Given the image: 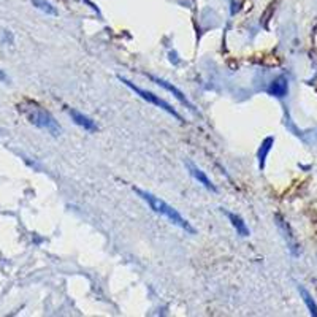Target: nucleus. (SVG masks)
Returning a JSON list of instances; mask_svg holds the SVG:
<instances>
[{"mask_svg":"<svg viewBox=\"0 0 317 317\" xmlns=\"http://www.w3.org/2000/svg\"><path fill=\"white\" fill-rule=\"evenodd\" d=\"M135 192L149 205V208L154 211V213L164 216L170 224L183 228V230H186L187 233H192V235L195 233V228H193V227L178 213V211H176L173 206H170L167 202H164L162 199H158V197L152 195V193H149V192H146V190H142V189H138V187L135 189Z\"/></svg>","mask_w":317,"mask_h":317,"instance_id":"nucleus-1","label":"nucleus"},{"mask_svg":"<svg viewBox=\"0 0 317 317\" xmlns=\"http://www.w3.org/2000/svg\"><path fill=\"white\" fill-rule=\"evenodd\" d=\"M27 117H29V121L32 122V124H35L40 129L48 130L51 135H54V136H57L62 132V129L56 122V119L52 117L48 111L42 110L40 107H30L27 110Z\"/></svg>","mask_w":317,"mask_h":317,"instance_id":"nucleus-2","label":"nucleus"},{"mask_svg":"<svg viewBox=\"0 0 317 317\" xmlns=\"http://www.w3.org/2000/svg\"><path fill=\"white\" fill-rule=\"evenodd\" d=\"M119 80L122 81V83H124L127 87H130V89L135 92V94H138L140 97H142V98H145V100H148V102H151L152 105H155V107H158V108H162V110H165L167 113H170L171 116H174L176 119H178V121H181V116L178 114V113H176L171 107H170V105L165 102V100H162L161 97H157V95H154L152 92H148V91H143V89H140V87L138 86H135L133 83H130L129 80H126V78H122V76H119Z\"/></svg>","mask_w":317,"mask_h":317,"instance_id":"nucleus-3","label":"nucleus"},{"mask_svg":"<svg viewBox=\"0 0 317 317\" xmlns=\"http://www.w3.org/2000/svg\"><path fill=\"white\" fill-rule=\"evenodd\" d=\"M68 113H70V116H72V119L76 122V124H78L80 127H83L84 130H89V132L97 130V126L94 124V121H92L91 117L84 116L83 113H80V111H76V110H70Z\"/></svg>","mask_w":317,"mask_h":317,"instance_id":"nucleus-4","label":"nucleus"},{"mask_svg":"<svg viewBox=\"0 0 317 317\" xmlns=\"http://www.w3.org/2000/svg\"><path fill=\"white\" fill-rule=\"evenodd\" d=\"M187 167H189V171H190V174L193 176V178H195L200 184H203L208 190H213V192H216V187L213 186V183H211L209 180H208V176L199 168V167H195L193 165L192 162H187Z\"/></svg>","mask_w":317,"mask_h":317,"instance_id":"nucleus-5","label":"nucleus"},{"mask_svg":"<svg viewBox=\"0 0 317 317\" xmlns=\"http://www.w3.org/2000/svg\"><path fill=\"white\" fill-rule=\"evenodd\" d=\"M151 80H152V81H155V83H157L158 86H162V87H165V89H167V91H170V92H171V94H173V95H174L176 98H178V100H180L181 103L187 105V107H189L190 110H193V107H192V105L189 103V100H187V98L184 97V94H183V92H181L180 89H176V87H174V86L168 84L167 81H164V80H161V78H154V76H151Z\"/></svg>","mask_w":317,"mask_h":317,"instance_id":"nucleus-6","label":"nucleus"},{"mask_svg":"<svg viewBox=\"0 0 317 317\" xmlns=\"http://www.w3.org/2000/svg\"><path fill=\"white\" fill-rule=\"evenodd\" d=\"M268 92L274 97H284L287 94V81L286 78H278L271 83V86L268 87Z\"/></svg>","mask_w":317,"mask_h":317,"instance_id":"nucleus-7","label":"nucleus"},{"mask_svg":"<svg viewBox=\"0 0 317 317\" xmlns=\"http://www.w3.org/2000/svg\"><path fill=\"white\" fill-rule=\"evenodd\" d=\"M227 216H228V219H230L232 225L236 228V232H238L241 236H248V235H249V228L246 227L244 221H243L240 216H236V214H233V213H227Z\"/></svg>","mask_w":317,"mask_h":317,"instance_id":"nucleus-8","label":"nucleus"},{"mask_svg":"<svg viewBox=\"0 0 317 317\" xmlns=\"http://www.w3.org/2000/svg\"><path fill=\"white\" fill-rule=\"evenodd\" d=\"M271 145H273V138H267L265 142H263L260 151H259V161H260V167H263V164H265V157L268 154V151L271 149Z\"/></svg>","mask_w":317,"mask_h":317,"instance_id":"nucleus-9","label":"nucleus"},{"mask_svg":"<svg viewBox=\"0 0 317 317\" xmlns=\"http://www.w3.org/2000/svg\"><path fill=\"white\" fill-rule=\"evenodd\" d=\"M300 293H302V296H303V300H305V303H306V306L309 308V311H311V314L312 315H317V306H315V303H314V300L311 298V295L305 290V289H300Z\"/></svg>","mask_w":317,"mask_h":317,"instance_id":"nucleus-10","label":"nucleus"},{"mask_svg":"<svg viewBox=\"0 0 317 317\" xmlns=\"http://www.w3.org/2000/svg\"><path fill=\"white\" fill-rule=\"evenodd\" d=\"M32 2L37 5V8L43 10L45 13H48V14H56V10L52 8V5H51L49 2H45V0H32Z\"/></svg>","mask_w":317,"mask_h":317,"instance_id":"nucleus-11","label":"nucleus"},{"mask_svg":"<svg viewBox=\"0 0 317 317\" xmlns=\"http://www.w3.org/2000/svg\"><path fill=\"white\" fill-rule=\"evenodd\" d=\"M5 80H7L5 73H4V72H0V81H5Z\"/></svg>","mask_w":317,"mask_h":317,"instance_id":"nucleus-12","label":"nucleus"}]
</instances>
